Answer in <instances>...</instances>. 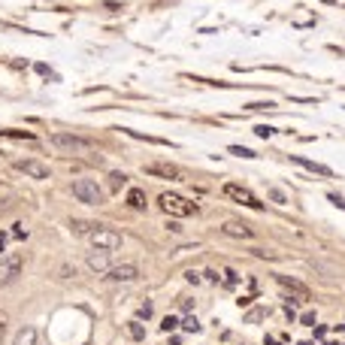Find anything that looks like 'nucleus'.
Wrapping results in <instances>:
<instances>
[{"instance_id":"obj_1","label":"nucleus","mask_w":345,"mask_h":345,"mask_svg":"<svg viewBox=\"0 0 345 345\" xmlns=\"http://www.w3.org/2000/svg\"><path fill=\"white\" fill-rule=\"evenodd\" d=\"M158 206H161L167 215H173V218H188V215L197 212V203H191V200H185V197H179V194H161V197H158Z\"/></svg>"},{"instance_id":"obj_2","label":"nucleus","mask_w":345,"mask_h":345,"mask_svg":"<svg viewBox=\"0 0 345 345\" xmlns=\"http://www.w3.org/2000/svg\"><path fill=\"white\" fill-rule=\"evenodd\" d=\"M73 197H76L79 203L100 206V203H103V188L97 185V179H76V182H73Z\"/></svg>"},{"instance_id":"obj_3","label":"nucleus","mask_w":345,"mask_h":345,"mask_svg":"<svg viewBox=\"0 0 345 345\" xmlns=\"http://www.w3.org/2000/svg\"><path fill=\"white\" fill-rule=\"evenodd\" d=\"M88 242H91L94 249H100V252H115V249L121 245V233H115V230L106 227V224H94V230L88 233Z\"/></svg>"},{"instance_id":"obj_4","label":"nucleus","mask_w":345,"mask_h":345,"mask_svg":"<svg viewBox=\"0 0 345 345\" xmlns=\"http://www.w3.org/2000/svg\"><path fill=\"white\" fill-rule=\"evenodd\" d=\"M21 267H24V258H21L18 252H9V255H3V258H0V288H6V285L18 282V276H21Z\"/></svg>"},{"instance_id":"obj_5","label":"nucleus","mask_w":345,"mask_h":345,"mask_svg":"<svg viewBox=\"0 0 345 345\" xmlns=\"http://www.w3.org/2000/svg\"><path fill=\"white\" fill-rule=\"evenodd\" d=\"M48 142H52L55 149H61V152H88V149H91V139L76 136V133H52Z\"/></svg>"},{"instance_id":"obj_6","label":"nucleus","mask_w":345,"mask_h":345,"mask_svg":"<svg viewBox=\"0 0 345 345\" xmlns=\"http://www.w3.org/2000/svg\"><path fill=\"white\" fill-rule=\"evenodd\" d=\"M224 194L230 197V200H236V203H242V206H249V209H264V203L245 188V185H236V182H227L224 185Z\"/></svg>"},{"instance_id":"obj_7","label":"nucleus","mask_w":345,"mask_h":345,"mask_svg":"<svg viewBox=\"0 0 345 345\" xmlns=\"http://www.w3.org/2000/svg\"><path fill=\"white\" fill-rule=\"evenodd\" d=\"M12 167H15L18 173H24L27 179H48V176H52L48 164H42V161H33V158H27V161H12Z\"/></svg>"},{"instance_id":"obj_8","label":"nucleus","mask_w":345,"mask_h":345,"mask_svg":"<svg viewBox=\"0 0 345 345\" xmlns=\"http://www.w3.org/2000/svg\"><path fill=\"white\" fill-rule=\"evenodd\" d=\"M142 173H145V176H158V179H170V182H176V179L182 176L179 167H176V164H167V161H152V164L142 167Z\"/></svg>"},{"instance_id":"obj_9","label":"nucleus","mask_w":345,"mask_h":345,"mask_svg":"<svg viewBox=\"0 0 345 345\" xmlns=\"http://www.w3.org/2000/svg\"><path fill=\"white\" fill-rule=\"evenodd\" d=\"M103 279L106 282H136L139 279V270L133 264H121V267H109Z\"/></svg>"},{"instance_id":"obj_10","label":"nucleus","mask_w":345,"mask_h":345,"mask_svg":"<svg viewBox=\"0 0 345 345\" xmlns=\"http://www.w3.org/2000/svg\"><path fill=\"white\" fill-rule=\"evenodd\" d=\"M221 233L230 236V239H252V236H255V230H252L249 224H239V221H227V224H221Z\"/></svg>"},{"instance_id":"obj_11","label":"nucleus","mask_w":345,"mask_h":345,"mask_svg":"<svg viewBox=\"0 0 345 345\" xmlns=\"http://www.w3.org/2000/svg\"><path fill=\"white\" fill-rule=\"evenodd\" d=\"M85 264H88V270H94V273H106V270L112 267V264H109V252H100V249L88 252Z\"/></svg>"},{"instance_id":"obj_12","label":"nucleus","mask_w":345,"mask_h":345,"mask_svg":"<svg viewBox=\"0 0 345 345\" xmlns=\"http://www.w3.org/2000/svg\"><path fill=\"white\" fill-rule=\"evenodd\" d=\"M276 282H279L285 291H294V294H297V300H309V288H306V285H300L297 279H288V276H276Z\"/></svg>"},{"instance_id":"obj_13","label":"nucleus","mask_w":345,"mask_h":345,"mask_svg":"<svg viewBox=\"0 0 345 345\" xmlns=\"http://www.w3.org/2000/svg\"><path fill=\"white\" fill-rule=\"evenodd\" d=\"M294 164H300L303 170H309V173H318V176H333L330 173V167H324V164H315V161H309V158H300V155H294L291 158Z\"/></svg>"},{"instance_id":"obj_14","label":"nucleus","mask_w":345,"mask_h":345,"mask_svg":"<svg viewBox=\"0 0 345 345\" xmlns=\"http://www.w3.org/2000/svg\"><path fill=\"white\" fill-rule=\"evenodd\" d=\"M127 206H130V209H145V191H142V188H130Z\"/></svg>"},{"instance_id":"obj_15","label":"nucleus","mask_w":345,"mask_h":345,"mask_svg":"<svg viewBox=\"0 0 345 345\" xmlns=\"http://www.w3.org/2000/svg\"><path fill=\"white\" fill-rule=\"evenodd\" d=\"M33 342H36V330L33 327H21L15 333V339H12V345H33Z\"/></svg>"},{"instance_id":"obj_16","label":"nucleus","mask_w":345,"mask_h":345,"mask_svg":"<svg viewBox=\"0 0 345 345\" xmlns=\"http://www.w3.org/2000/svg\"><path fill=\"white\" fill-rule=\"evenodd\" d=\"M127 336L139 342V339H145V327H142L139 321H130V324H127Z\"/></svg>"},{"instance_id":"obj_17","label":"nucleus","mask_w":345,"mask_h":345,"mask_svg":"<svg viewBox=\"0 0 345 345\" xmlns=\"http://www.w3.org/2000/svg\"><path fill=\"white\" fill-rule=\"evenodd\" d=\"M70 230H73L76 236H88V233L94 230V224H88V221H73V224H70Z\"/></svg>"},{"instance_id":"obj_18","label":"nucleus","mask_w":345,"mask_h":345,"mask_svg":"<svg viewBox=\"0 0 345 345\" xmlns=\"http://www.w3.org/2000/svg\"><path fill=\"white\" fill-rule=\"evenodd\" d=\"M127 185V176L124 173H109V188L112 191H118V188H124Z\"/></svg>"},{"instance_id":"obj_19","label":"nucleus","mask_w":345,"mask_h":345,"mask_svg":"<svg viewBox=\"0 0 345 345\" xmlns=\"http://www.w3.org/2000/svg\"><path fill=\"white\" fill-rule=\"evenodd\" d=\"M0 133H3V136H12V139H27V142L33 139L30 130H0Z\"/></svg>"},{"instance_id":"obj_20","label":"nucleus","mask_w":345,"mask_h":345,"mask_svg":"<svg viewBox=\"0 0 345 345\" xmlns=\"http://www.w3.org/2000/svg\"><path fill=\"white\" fill-rule=\"evenodd\" d=\"M182 327H185V330H188V333H200V321H197V318H194V315H188V318H185V321H182Z\"/></svg>"},{"instance_id":"obj_21","label":"nucleus","mask_w":345,"mask_h":345,"mask_svg":"<svg viewBox=\"0 0 345 345\" xmlns=\"http://www.w3.org/2000/svg\"><path fill=\"white\" fill-rule=\"evenodd\" d=\"M230 155H236V158H258L252 149H242V145H230Z\"/></svg>"},{"instance_id":"obj_22","label":"nucleus","mask_w":345,"mask_h":345,"mask_svg":"<svg viewBox=\"0 0 345 345\" xmlns=\"http://www.w3.org/2000/svg\"><path fill=\"white\" fill-rule=\"evenodd\" d=\"M176 327H179V321H176L173 315H167V318L161 321V330H164V333H170V330H176Z\"/></svg>"},{"instance_id":"obj_23","label":"nucleus","mask_w":345,"mask_h":345,"mask_svg":"<svg viewBox=\"0 0 345 345\" xmlns=\"http://www.w3.org/2000/svg\"><path fill=\"white\" fill-rule=\"evenodd\" d=\"M270 197H273L276 203H288V197H285V194H282L279 188H270Z\"/></svg>"},{"instance_id":"obj_24","label":"nucleus","mask_w":345,"mask_h":345,"mask_svg":"<svg viewBox=\"0 0 345 345\" xmlns=\"http://www.w3.org/2000/svg\"><path fill=\"white\" fill-rule=\"evenodd\" d=\"M255 133H258V136H264V139H267V136H273V133H276V130H273V127H267V124H261V127H258V130H255Z\"/></svg>"},{"instance_id":"obj_25","label":"nucleus","mask_w":345,"mask_h":345,"mask_svg":"<svg viewBox=\"0 0 345 345\" xmlns=\"http://www.w3.org/2000/svg\"><path fill=\"white\" fill-rule=\"evenodd\" d=\"M300 321H303V324H309V327H315V312H306Z\"/></svg>"},{"instance_id":"obj_26","label":"nucleus","mask_w":345,"mask_h":345,"mask_svg":"<svg viewBox=\"0 0 345 345\" xmlns=\"http://www.w3.org/2000/svg\"><path fill=\"white\" fill-rule=\"evenodd\" d=\"M152 315V303H145V306H139V318H149Z\"/></svg>"},{"instance_id":"obj_27","label":"nucleus","mask_w":345,"mask_h":345,"mask_svg":"<svg viewBox=\"0 0 345 345\" xmlns=\"http://www.w3.org/2000/svg\"><path fill=\"white\" fill-rule=\"evenodd\" d=\"M12 233H15V239H24V236H27V230H21V224H15V230H12Z\"/></svg>"},{"instance_id":"obj_28","label":"nucleus","mask_w":345,"mask_h":345,"mask_svg":"<svg viewBox=\"0 0 345 345\" xmlns=\"http://www.w3.org/2000/svg\"><path fill=\"white\" fill-rule=\"evenodd\" d=\"M185 279H188V282H194V285H197V282H200V273H194V270H191V273H185Z\"/></svg>"},{"instance_id":"obj_29","label":"nucleus","mask_w":345,"mask_h":345,"mask_svg":"<svg viewBox=\"0 0 345 345\" xmlns=\"http://www.w3.org/2000/svg\"><path fill=\"white\" fill-rule=\"evenodd\" d=\"M3 333H6V324H3V315H0V342H3Z\"/></svg>"},{"instance_id":"obj_30","label":"nucleus","mask_w":345,"mask_h":345,"mask_svg":"<svg viewBox=\"0 0 345 345\" xmlns=\"http://www.w3.org/2000/svg\"><path fill=\"white\" fill-rule=\"evenodd\" d=\"M3 245H6V233H0V252H3Z\"/></svg>"}]
</instances>
